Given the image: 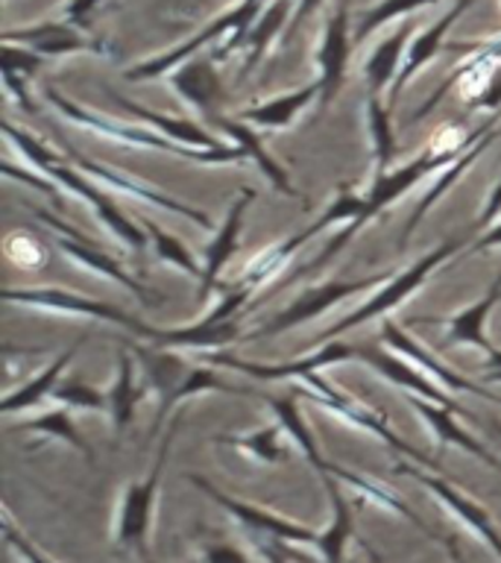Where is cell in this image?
Wrapping results in <instances>:
<instances>
[{"instance_id":"1","label":"cell","mask_w":501,"mask_h":563,"mask_svg":"<svg viewBox=\"0 0 501 563\" xmlns=\"http://www.w3.org/2000/svg\"><path fill=\"white\" fill-rule=\"evenodd\" d=\"M466 144H469V135L464 139V144H455V147H443V150H431V153H422L420 158H413L411 165H402L399 170H390V174L381 176V179H372V188L367 191V202H364V211H360L355 220H349V227L343 229V232H337V235H334L332 241H329V244L320 250V255H316L314 262L305 264L302 271H297V276H293V279L311 276L314 271L325 267V264L332 262L334 255L341 253L343 246L349 244L352 235H355V232H358V229L364 227L367 220H372L378 211H385L390 202L399 200L402 194L411 191L413 185L420 183L422 176H428L431 170H437V167L446 165V162H455Z\"/></svg>"},{"instance_id":"41","label":"cell","mask_w":501,"mask_h":563,"mask_svg":"<svg viewBox=\"0 0 501 563\" xmlns=\"http://www.w3.org/2000/svg\"><path fill=\"white\" fill-rule=\"evenodd\" d=\"M53 399L62 405H70V408H86V411H109V396L88 387L86 382L79 378H70L65 385H59L53 390Z\"/></svg>"},{"instance_id":"30","label":"cell","mask_w":501,"mask_h":563,"mask_svg":"<svg viewBox=\"0 0 501 563\" xmlns=\"http://www.w3.org/2000/svg\"><path fill=\"white\" fill-rule=\"evenodd\" d=\"M114 385L109 390V417H112V434L118 440L123 438V431L130 429L132 417H135V405L141 399L138 382H135V358H132L130 343L118 350V373H114Z\"/></svg>"},{"instance_id":"35","label":"cell","mask_w":501,"mask_h":563,"mask_svg":"<svg viewBox=\"0 0 501 563\" xmlns=\"http://www.w3.org/2000/svg\"><path fill=\"white\" fill-rule=\"evenodd\" d=\"M290 7H293V0H272L270 7L264 9V15L258 18V26L249 30V35H246V42H244L246 59L244 65H241V79L253 74V68L261 62V56L267 53L272 38L281 33V24L288 21Z\"/></svg>"},{"instance_id":"21","label":"cell","mask_w":501,"mask_h":563,"mask_svg":"<svg viewBox=\"0 0 501 563\" xmlns=\"http://www.w3.org/2000/svg\"><path fill=\"white\" fill-rule=\"evenodd\" d=\"M472 3L475 0H457L455 7L446 9V12H443V15L428 26V30H422V33L408 44L402 70L396 74L393 86H390V100H387V109H390V112H393V106L396 100H399V95H402V88L408 86V82H411V79L416 77V74H420V70L425 68V65H428L439 51H443V42H446V33L452 30V24H455L457 18L464 15L466 9L472 7Z\"/></svg>"},{"instance_id":"46","label":"cell","mask_w":501,"mask_h":563,"mask_svg":"<svg viewBox=\"0 0 501 563\" xmlns=\"http://www.w3.org/2000/svg\"><path fill=\"white\" fill-rule=\"evenodd\" d=\"M100 3H103V0H68V3H65V21L77 24L79 30H88V18H91V12H94Z\"/></svg>"},{"instance_id":"3","label":"cell","mask_w":501,"mask_h":563,"mask_svg":"<svg viewBox=\"0 0 501 563\" xmlns=\"http://www.w3.org/2000/svg\"><path fill=\"white\" fill-rule=\"evenodd\" d=\"M44 100L56 109L59 114H65L68 121L86 126V130L103 135V139H114L121 144H130V147H153L165 150V153H174L179 158H191V162H200V165H241L246 162V153L241 147H218V150H202V147H188V144H179V141L167 139V135H158L153 130H138V126H126V123H114L103 114H94L82 109L79 103L62 97L56 88H44Z\"/></svg>"},{"instance_id":"9","label":"cell","mask_w":501,"mask_h":563,"mask_svg":"<svg viewBox=\"0 0 501 563\" xmlns=\"http://www.w3.org/2000/svg\"><path fill=\"white\" fill-rule=\"evenodd\" d=\"M185 478H188L193 487H200V490L205 493L211 501H218L220 508L229 510V514H232V517H235L241 526H246L249 531H258V534H264V537H270L272 543L316 545V537H320V531H314V528L299 526V522H293V519L281 517V514H272V510H267V508H258V505H249V501L232 499V496H226L223 490H218L214 484L205 482V478H200V475H185Z\"/></svg>"},{"instance_id":"47","label":"cell","mask_w":501,"mask_h":563,"mask_svg":"<svg viewBox=\"0 0 501 563\" xmlns=\"http://www.w3.org/2000/svg\"><path fill=\"white\" fill-rule=\"evenodd\" d=\"M499 211H501V179H499V185H496V191L490 194V200H487V206H483V209H481V214L475 218V223L469 229H466V232H469V235H478V232H483V229L490 227V220L496 218Z\"/></svg>"},{"instance_id":"20","label":"cell","mask_w":501,"mask_h":563,"mask_svg":"<svg viewBox=\"0 0 501 563\" xmlns=\"http://www.w3.org/2000/svg\"><path fill=\"white\" fill-rule=\"evenodd\" d=\"M255 188H241L237 200L232 202V209L226 211V218L218 227L214 238H211L209 250H205V258H202V276H200V299H209L211 290L218 288V279L223 267L229 264V258L237 253V235H241V227H244L246 209L253 206Z\"/></svg>"},{"instance_id":"43","label":"cell","mask_w":501,"mask_h":563,"mask_svg":"<svg viewBox=\"0 0 501 563\" xmlns=\"http://www.w3.org/2000/svg\"><path fill=\"white\" fill-rule=\"evenodd\" d=\"M3 534H7V543L12 545L18 554H21V561H24V563H56V561H51L47 554L38 552V549H35V545L30 543V540H26L21 531H18L15 522H12L9 517L3 519Z\"/></svg>"},{"instance_id":"6","label":"cell","mask_w":501,"mask_h":563,"mask_svg":"<svg viewBox=\"0 0 501 563\" xmlns=\"http://www.w3.org/2000/svg\"><path fill=\"white\" fill-rule=\"evenodd\" d=\"M396 273L385 271L376 273V276H364V279H334V282H323V285H316V288H308L305 294H299L290 306H285V311L267 320L261 329H253V332H246L241 341H261V338H272V334L290 332V329H297V325L308 323V320H314L323 311H329L332 306L343 302V299L355 297V294H364V290L376 288L381 282H390Z\"/></svg>"},{"instance_id":"55","label":"cell","mask_w":501,"mask_h":563,"mask_svg":"<svg viewBox=\"0 0 501 563\" xmlns=\"http://www.w3.org/2000/svg\"><path fill=\"white\" fill-rule=\"evenodd\" d=\"M352 563H355V561H352Z\"/></svg>"},{"instance_id":"11","label":"cell","mask_w":501,"mask_h":563,"mask_svg":"<svg viewBox=\"0 0 501 563\" xmlns=\"http://www.w3.org/2000/svg\"><path fill=\"white\" fill-rule=\"evenodd\" d=\"M399 473L411 475L413 482H420L422 487H425V490H428L431 496L460 522V526L469 528V531H472V534L501 561V531L499 526L492 522L490 510L481 508V505L469 499V496H464L455 484H448L446 478H439V475L420 473V470H413V466L408 464H399Z\"/></svg>"},{"instance_id":"53","label":"cell","mask_w":501,"mask_h":563,"mask_svg":"<svg viewBox=\"0 0 501 563\" xmlns=\"http://www.w3.org/2000/svg\"><path fill=\"white\" fill-rule=\"evenodd\" d=\"M496 402H501V396H496Z\"/></svg>"},{"instance_id":"2","label":"cell","mask_w":501,"mask_h":563,"mask_svg":"<svg viewBox=\"0 0 501 563\" xmlns=\"http://www.w3.org/2000/svg\"><path fill=\"white\" fill-rule=\"evenodd\" d=\"M264 7H267V0H237L235 7L229 9V12H223V15L214 18L209 26H202L200 33H193L188 42H182L179 47H174V51L162 53V56H153V59L132 65V68L123 74V77L130 79V82L165 77V74H170V70L179 68L182 62H188L191 56H197V53L205 47V44L218 42L220 35H226V42H223V47L214 53V59L218 62L226 59V56H232L235 51H244L246 35H249V30H253L255 18L264 15L261 12Z\"/></svg>"},{"instance_id":"52","label":"cell","mask_w":501,"mask_h":563,"mask_svg":"<svg viewBox=\"0 0 501 563\" xmlns=\"http://www.w3.org/2000/svg\"><path fill=\"white\" fill-rule=\"evenodd\" d=\"M446 549H448V554H452V561H455V563H466L464 554H460V549H457L455 537H446Z\"/></svg>"},{"instance_id":"48","label":"cell","mask_w":501,"mask_h":563,"mask_svg":"<svg viewBox=\"0 0 501 563\" xmlns=\"http://www.w3.org/2000/svg\"><path fill=\"white\" fill-rule=\"evenodd\" d=\"M466 103L472 106V109H496V106L501 103V77L492 79L481 95H475L472 100H466Z\"/></svg>"},{"instance_id":"24","label":"cell","mask_w":501,"mask_h":563,"mask_svg":"<svg viewBox=\"0 0 501 563\" xmlns=\"http://www.w3.org/2000/svg\"><path fill=\"white\" fill-rule=\"evenodd\" d=\"M118 106H121L123 112L130 114V118H135V121H141V123H147L153 132L179 141V144H188V147H202V150L226 147V144L218 139V135H211L209 130H202L200 123H193L191 118H174V114L153 112V109H147V106L132 103V100H126V97H118Z\"/></svg>"},{"instance_id":"25","label":"cell","mask_w":501,"mask_h":563,"mask_svg":"<svg viewBox=\"0 0 501 563\" xmlns=\"http://www.w3.org/2000/svg\"><path fill=\"white\" fill-rule=\"evenodd\" d=\"M320 478H323V487L329 493V501H332V522L316 537V552L323 554L325 563H346L343 561L346 545L355 540V522H352L349 499L343 496L341 482L332 473H320Z\"/></svg>"},{"instance_id":"33","label":"cell","mask_w":501,"mask_h":563,"mask_svg":"<svg viewBox=\"0 0 501 563\" xmlns=\"http://www.w3.org/2000/svg\"><path fill=\"white\" fill-rule=\"evenodd\" d=\"M264 399H267V405L272 408V413H276V420H279V426L290 438V443L299 446V452L308 457V464L314 466V470H320V466L325 464V457L323 452H320V446H316V438L305 426V417L299 411L297 396H264Z\"/></svg>"},{"instance_id":"31","label":"cell","mask_w":501,"mask_h":563,"mask_svg":"<svg viewBox=\"0 0 501 563\" xmlns=\"http://www.w3.org/2000/svg\"><path fill=\"white\" fill-rule=\"evenodd\" d=\"M82 343H86V338H79L77 343H70L68 350H62L59 355H56L51 364H47V369H42L38 376L30 378L24 387H18L15 394H9L7 399L0 402V411H3V413L24 411V408H30V405L42 402V399L53 396V390L59 387L62 373H65V367H68L70 361H74V355H77Z\"/></svg>"},{"instance_id":"39","label":"cell","mask_w":501,"mask_h":563,"mask_svg":"<svg viewBox=\"0 0 501 563\" xmlns=\"http://www.w3.org/2000/svg\"><path fill=\"white\" fill-rule=\"evenodd\" d=\"M434 3H443V0H378V7L367 9L364 15L358 18V26H355V44L367 42L369 35L381 30L385 24L396 21V18H404L416 12L422 7H434Z\"/></svg>"},{"instance_id":"32","label":"cell","mask_w":501,"mask_h":563,"mask_svg":"<svg viewBox=\"0 0 501 563\" xmlns=\"http://www.w3.org/2000/svg\"><path fill=\"white\" fill-rule=\"evenodd\" d=\"M211 121L218 123L220 130L226 132L229 139L235 141V147H241L246 156L253 158V162H258L261 174L267 176L272 185H276V191L288 194V197H297V191H293L288 183V174L281 170V165H276V158H272L270 153L264 150L261 139H258V132L249 130V126H246V121H229V118H223V114H214Z\"/></svg>"},{"instance_id":"15","label":"cell","mask_w":501,"mask_h":563,"mask_svg":"<svg viewBox=\"0 0 501 563\" xmlns=\"http://www.w3.org/2000/svg\"><path fill=\"white\" fill-rule=\"evenodd\" d=\"M349 0H341L334 15L325 21L323 38L316 47V86H320V106H329L341 91L346 79V62H349Z\"/></svg>"},{"instance_id":"40","label":"cell","mask_w":501,"mask_h":563,"mask_svg":"<svg viewBox=\"0 0 501 563\" xmlns=\"http://www.w3.org/2000/svg\"><path fill=\"white\" fill-rule=\"evenodd\" d=\"M141 227H144V232H147L149 244L156 246V253H158V258H162V262L176 264L179 271L191 273V276H197V279H200L202 264L193 258L191 250H188V246H185L179 238L170 235L167 229H162L158 223H153V220H147V218L141 220Z\"/></svg>"},{"instance_id":"38","label":"cell","mask_w":501,"mask_h":563,"mask_svg":"<svg viewBox=\"0 0 501 563\" xmlns=\"http://www.w3.org/2000/svg\"><path fill=\"white\" fill-rule=\"evenodd\" d=\"M9 431H38V434L59 438V440H65V443H70V446L77 449V452H82V455H86V461H91V464H94L91 449L86 446V440H82V434H79L77 422H74V417H70L65 408H56V411L42 413V417H33V420L21 422V426H12Z\"/></svg>"},{"instance_id":"34","label":"cell","mask_w":501,"mask_h":563,"mask_svg":"<svg viewBox=\"0 0 501 563\" xmlns=\"http://www.w3.org/2000/svg\"><path fill=\"white\" fill-rule=\"evenodd\" d=\"M0 53H3V82H7V91L21 109L35 112V103L30 100V91H26V79L42 68L44 56L30 51V47H15V44H3Z\"/></svg>"},{"instance_id":"36","label":"cell","mask_w":501,"mask_h":563,"mask_svg":"<svg viewBox=\"0 0 501 563\" xmlns=\"http://www.w3.org/2000/svg\"><path fill=\"white\" fill-rule=\"evenodd\" d=\"M281 426H267V429L249 431V434H235V438H220V443H232L237 452H244L258 464H285L290 457V438L281 434Z\"/></svg>"},{"instance_id":"13","label":"cell","mask_w":501,"mask_h":563,"mask_svg":"<svg viewBox=\"0 0 501 563\" xmlns=\"http://www.w3.org/2000/svg\"><path fill=\"white\" fill-rule=\"evenodd\" d=\"M341 361H358V346L341 341H329L320 352L308 355V358L288 361V364H255V361H244L229 355V352H211L205 355V364L211 367H229L235 373H244V376L261 378V382H276V378H302L305 373H316L320 367H329V364H341Z\"/></svg>"},{"instance_id":"22","label":"cell","mask_w":501,"mask_h":563,"mask_svg":"<svg viewBox=\"0 0 501 563\" xmlns=\"http://www.w3.org/2000/svg\"><path fill=\"white\" fill-rule=\"evenodd\" d=\"M130 350L138 355L141 367H144V376L149 378V385L158 390V408H156V420H153V434L165 429L167 413L174 411L176 405V390L182 387V382L188 378V364L182 358H176L170 352H153L144 350V346H135L130 343Z\"/></svg>"},{"instance_id":"26","label":"cell","mask_w":501,"mask_h":563,"mask_svg":"<svg viewBox=\"0 0 501 563\" xmlns=\"http://www.w3.org/2000/svg\"><path fill=\"white\" fill-rule=\"evenodd\" d=\"M408 402H411V408L420 413L422 420L428 422V429L437 434V440L443 443V446H460L464 452H469V455L481 457L487 466L501 470L499 457L492 455V452H487V449H483L481 443L469 434V431L460 429V422H455L457 411H452V408H446V405H434L428 402V399H420V396H411Z\"/></svg>"},{"instance_id":"8","label":"cell","mask_w":501,"mask_h":563,"mask_svg":"<svg viewBox=\"0 0 501 563\" xmlns=\"http://www.w3.org/2000/svg\"><path fill=\"white\" fill-rule=\"evenodd\" d=\"M302 385H305V394L308 399H314L316 405H323L325 411L337 413V417H343L346 422H352V426H358V429H364L367 434H376L378 440H385L387 446L396 449V452H402V455L413 457V461H420L422 466H428V470H439L437 461H431L425 452H420V449L408 446L399 434H396L390 426H387L385 417H378V413L367 411V408H360L358 402H352V399H346L343 394H337L329 382H323V378L316 376V373H305V376L299 378Z\"/></svg>"},{"instance_id":"4","label":"cell","mask_w":501,"mask_h":563,"mask_svg":"<svg viewBox=\"0 0 501 563\" xmlns=\"http://www.w3.org/2000/svg\"><path fill=\"white\" fill-rule=\"evenodd\" d=\"M176 431H179V413L176 420L167 426L165 440L158 443L156 461L149 466V473L144 478H135L123 487L121 505L114 508L112 519V543L126 552H138L147 558L149 552V528H153V514H156L158 487H162V475H165L167 457H170V446H174Z\"/></svg>"},{"instance_id":"50","label":"cell","mask_w":501,"mask_h":563,"mask_svg":"<svg viewBox=\"0 0 501 563\" xmlns=\"http://www.w3.org/2000/svg\"><path fill=\"white\" fill-rule=\"evenodd\" d=\"M490 246H501V223L499 227L487 229L483 235L475 238L472 244H469V250H472V253H481V250H490Z\"/></svg>"},{"instance_id":"12","label":"cell","mask_w":501,"mask_h":563,"mask_svg":"<svg viewBox=\"0 0 501 563\" xmlns=\"http://www.w3.org/2000/svg\"><path fill=\"white\" fill-rule=\"evenodd\" d=\"M44 176H51L53 183L65 185L68 191H74L77 197H82V200L88 202V206H94V211L100 214V220H103L105 227L112 229L114 235L121 238L123 244L130 246V250H144V246L149 244L147 232H144V227H138V223H132L126 214H123L118 206H114L109 197L103 194V185L100 183H91V176H86L79 167H70L65 165V162H59V165H47L42 170Z\"/></svg>"},{"instance_id":"28","label":"cell","mask_w":501,"mask_h":563,"mask_svg":"<svg viewBox=\"0 0 501 563\" xmlns=\"http://www.w3.org/2000/svg\"><path fill=\"white\" fill-rule=\"evenodd\" d=\"M501 299V273L496 276L487 294H483L475 306L464 308L460 314H455L448 320V343H466V346H478L483 350V355H492L499 346H492L487 341V317H490L492 306Z\"/></svg>"},{"instance_id":"27","label":"cell","mask_w":501,"mask_h":563,"mask_svg":"<svg viewBox=\"0 0 501 563\" xmlns=\"http://www.w3.org/2000/svg\"><path fill=\"white\" fill-rule=\"evenodd\" d=\"M413 33L411 21H404L399 30L378 42V47L369 53L367 65H364V77H367V97H378L387 86H393L396 74L402 70L404 53H408V38Z\"/></svg>"},{"instance_id":"23","label":"cell","mask_w":501,"mask_h":563,"mask_svg":"<svg viewBox=\"0 0 501 563\" xmlns=\"http://www.w3.org/2000/svg\"><path fill=\"white\" fill-rule=\"evenodd\" d=\"M214 56H193V59L182 62V68L170 74V82L188 103L205 118H214L220 103V77L214 70Z\"/></svg>"},{"instance_id":"42","label":"cell","mask_w":501,"mask_h":563,"mask_svg":"<svg viewBox=\"0 0 501 563\" xmlns=\"http://www.w3.org/2000/svg\"><path fill=\"white\" fill-rule=\"evenodd\" d=\"M3 132H7V139L12 141V147H15L18 153L30 162V165L38 167V170H44L47 165H59V156H53L42 141H35L30 132L18 130L15 123H9V121L3 123Z\"/></svg>"},{"instance_id":"7","label":"cell","mask_w":501,"mask_h":563,"mask_svg":"<svg viewBox=\"0 0 501 563\" xmlns=\"http://www.w3.org/2000/svg\"><path fill=\"white\" fill-rule=\"evenodd\" d=\"M3 299L12 302V306L24 308H42V311H59V314H79V317H94V320H105V323L121 325V329H130L138 338H147L153 341V325L141 323L132 314L121 311L118 306H109V302H100V299L79 297V294H68L62 288H3Z\"/></svg>"},{"instance_id":"45","label":"cell","mask_w":501,"mask_h":563,"mask_svg":"<svg viewBox=\"0 0 501 563\" xmlns=\"http://www.w3.org/2000/svg\"><path fill=\"white\" fill-rule=\"evenodd\" d=\"M3 174L12 176V179H18V183H26V185H33V188H38L42 194H47L56 206H62V197L59 191H56V183H53L51 176L47 179H42V176H33V174H24V170H18L15 165H3Z\"/></svg>"},{"instance_id":"44","label":"cell","mask_w":501,"mask_h":563,"mask_svg":"<svg viewBox=\"0 0 501 563\" xmlns=\"http://www.w3.org/2000/svg\"><path fill=\"white\" fill-rule=\"evenodd\" d=\"M197 563H255V561L246 552H241L237 545L223 543V540H220V543L202 545Z\"/></svg>"},{"instance_id":"5","label":"cell","mask_w":501,"mask_h":563,"mask_svg":"<svg viewBox=\"0 0 501 563\" xmlns=\"http://www.w3.org/2000/svg\"><path fill=\"white\" fill-rule=\"evenodd\" d=\"M472 241H475V235H469V232H460V235L448 238L446 244H439L434 253H428L425 258H420V262H413L404 273H396L393 279L385 282V288L378 290L376 297L369 299V302H364L360 308H355L349 317H343L341 323H334L329 332L320 334V343L334 341V338H341V334L349 332V329H358L360 323H367V320H372V317L387 314L390 308H396L399 302H404V299L411 297L413 290L420 288L422 282L428 279L431 273L437 271L439 264L446 262V258H452L455 253H460V250L472 244Z\"/></svg>"},{"instance_id":"37","label":"cell","mask_w":501,"mask_h":563,"mask_svg":"<svg viewBox=\"0 0 501 563\" xmlns=\"http://www.w3.org/2000/svg\"><path fill=\"white\" fill-rule=\"evenodd\" d=\"M367 130L369 141H372V162H376L372 179H381L385 174H390V165H393L396 135L393 123H390V109L381 106L378 97H367Z\"/></svg>"},{"instance_id":"29","label":"cell","mask_w":501,"mask_h":563,"mask_svg":"<svg viewBox=\"0 0 501 563\" xmlns=\"http://www.w3.org/2000/svg\"><path fill=\"white\" fill-rule=\"evenodd\" d=\"M320 100V86L311 82L305 88H297V91H290V95H279L267 100L261 106H249L244 112L237 114V121L255 123V126H267V130H285L290 123L297 121V114L302 109Z\"/></svg>"},{"instance_id":"19","label":"cell","mask_w":501,"mask_h":563,"mask_svg":"<svg viewBox=\"0 0 501 563\" xmlns=\"http://www.w3.org/2000/svg\"><path fill=\"white\" fill-rule=\"evenodd\" d=\"M358 361H364L367 367H372L378 376H385L387 382H393V385L404 387L411 396H422V399H428L434 405H446L452 411H460V405L452 399V396L437 385V382H431L420 367H413L411 361L402 358V355H393V352L376 350V346H358Z\"/></svg>"},{"instance_id":"51","label":"cell","mask_w":501,"mask_h":563,"mask_svg":"<svg viewBox=\"0 0 501 563\" xmlns=\"http://www.w3.org/2000/svg\"><path fill=\"white\" fill-rule=\"evenodd\" d=\"M490 382H501V350L487 355V364H483L481 385H490Z\"/></svg>"},{"instance_id":"16","label":"cell","mask_w":501,"mask_h":563,"mask_svg":"<svg viewBox=\"0 0 501 563\" xmlns=\"http://www.w3.org/2000/svg\"><path fill=\"white\" fill-rule=\"evenodd\" d=\"M499 139H501V126H496V118H490V121H483L481 126H475V130L469 132V144H466V147L460 150V156H457L455 162H452V165H446V170H443V174L437 176V183L431 185L428 191H425V197H422V200L416 202V211H413L411 220L404 223L402 238H399V253H404V250H408L413 232H416V227H420V223H422V218L428 214L431 206H434V202H437L439 197H443V194H446L448 188H452V185H455L457 179H460V176H464L466 170H469V167L475 165V158L481 156L483 150L490 147L492 141H499Z\"/></svg>"},{"instance_id":"17","label":"cell","mask_w":501,"mask_h":563,"mask_svg":"<svg viewBox=\"0 0 501 563\" xmlns=\"http://www.w3.org/2000/svg\"><path fill=\"white\" fill-rule=\"evenodd\" d=\"M65 153H68V158H70V162H74V167H79L82 174L91 176V179L103 185V188H112V191L126 194V197H132V200L149 202V206H156V209L176 211V214H182V218L193 220L197 227L211 229V220L205 218V214H202L200 209H193V206H185L182 200H174V197H167V194L156 191L153 185L138 183V179H132V176L114 174V170H109V167L100 165V162H94V158L82 156V153H77V150L65 147Z\"/></svg>"},{"instance_id":"18","label":"cell","mask_w":501,"mask_h":563,"mask_svg":"<svg viewBox=\"0 0 501 563\" xmlns=\"http://www.w3.org/2000/svg\"><path fill=\"white\" fill-rule=\"evenodd\" d=\"M381 338H385V343L390 346V350L399 352L402 358L411 361L413 367H420L422 373H425L428 378H434L439 387H448V390H457V394H475V396H483V399H496V394H490L483 385L469 382V378L460 376L457 369L446 367L443 361L434 358V355H431L420 341H413L411 334L404 332V329H399L393 320H385V325H381Z\"/></svg>"},{"instance_id":"10","label":"cell","mask_w":501,"mask_h":563,"mask_svg":"<svg viewBox=\"0 0 501 563\" xmlns=\"http://www.w3.org/2000/svg\"><path fill=\"white\" fill-rule=\"evenodd\" d=\"M35 218L42 220L44 227H51L53 232H56V246H59L62 253L68 255V258H74L77 264H82L86 271L97 273V276H105V279L118 282V285H123V288L130 290L132 297L141 299L144 306H149L153 302V294H149L141 282H135L130 276V273L123 271L121 264H118V258H112V255L100 253L91 241H88L79 229L68 227L65 220H59L56 214H51V211L44 209H35Z\"/></svg>"},{"instance_id":"54","label":"cell","mask_w":501,"mask_h":563,"mask_svg":"<svg viewBox=\"0 0 501 563\" xmlns=\"http://www.w3.org/2000/svg\"><path fill=\"white\" fill-rule=\"evenodd\" d=\"M499 434H501V426H499Z\"/></svg>"},{"instance_id":"14","label":"cell","mask_w":501,"mask_h":563,"mask_svg":"<svg viewBox=\"0 0 501 563\" xmlns=\"http://www.w3.org/2000/svg\"><path fill=\"white\" fill-rule=\"evenodd\" d=\"M0 42L30 47V51L42 53L44 59L70 56V53H100V56L109 53L100 38H94L88 30H79L70 21H42V24L21 26V30H7L0 35Z\"/></svg>"},{"instance_id":"49","label":"cell","mask_w":501,"mask_h":563,"mask_svg":"<svg viewBox=\"0 0 501 563\" xmlns=\"http://www.w3.org/2000/svg\"><path fill=\"white\" fill-rule=\"evenodd\" d=\"M320 3H323V0H297V9H293V18H290V24H288V35L293 33L305 18L314 15L316 9H320Z\"/></svg>"}]
</instances>
